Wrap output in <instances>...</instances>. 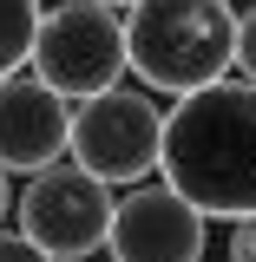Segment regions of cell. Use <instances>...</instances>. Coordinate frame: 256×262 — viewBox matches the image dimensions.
I'll return each mask as SVG.
<instances>
[{
	"instance_id": "cell-6",
	"label": "cell",
	"mask_w": 256,
	"mask_h": 262,
	"mask_svg": "<svg viewBox=\"0 0 256 262\" xmlns=\"http://www.w3.org/2000/svg\"><path fill=\"white\" fill-rule=\"evenodd\" d=\"M210 216L184 203L171 184H131L112 210V262H204Z\"/></svg>"
},
{
	"instance_id": "cell-12",
	"label": "cell",
	"mask_w": 256,
	"mask_h": 262,
	"mask_svg": "<svg viewBox=\"0 0 256 262\" xmlns=\"http://www.w3.org/2000/svg\"><path fill=\"white\" fill-rule=\"evenodd\" d=\"M7 216H13V184H7V170H0V229H7Z\"/></svg>"
},
{
	"instance_id": "cell-5",
	"label": "cell",
	"mask_w": 256,
	"mask_h": 262,
	"mask_svg": "<svg viewBox=\"0 0 256 262\" xmlns=\"http://www.w3.org/2000/svg\"><path fill=\"white\" fill-rule=\"evenodd\" d=\"M158 151H164V112L151 92H112L72 105V164H86L99 184H145L158 170Z\"/></svg>"
},
{
	"instance_id": "cell-2",
	"label": "cell",
	"mask_w": 256,
	"mask_h": 262,
	"mask_svg": "<svg viewBox=\"0 0 256 262\" xmlns=\"http://www.w3.org/2000/svg\"><path fill=\"white\" fill-rule=\"evenodd\" d=\"M125 66L145 79V92H171V98L230 79V66H237L230 0H138V7H125Z\"/></svg>"
},
{
	"instance_id": "cell-10",
	"label": "cell",
	"mask_w": 256,
	"mask_h": 262,
	"mask_svg": "<svg viewBox=\"0 0 256 262\" xmlns=\"http://www.w3.org/2000/svg\"><path fill=\"white\" fill-rule=\"evenodd\" d=\"M0 262H53L46 249H33L20 229H0Z\"/></svg>"
},
{
	"instance_id": "cell-1",
	"label": "cell",
	"mask_w": 256,
	"mask_h": 262,
	"mask_svg": "<svg viewBox=\"0 0 256 262\" xmlns=\"http://www.w3.org/2000/svg\"><path fill=\"white\" fill-rule=\"evenodd\" d=\"M158 177L210 223L256 216V85L217 79L164 112Z\"/></svg>"
},
{
	"instance_id": "cell-11",
	"label": "cell",
	"mask_w": 256,
	"mask_h": 262,
	"mask_svg": "<svg viewBox=\"0 0 256 262\" xmlns=\"http://www.w3.org/2000/svg\"><path fill=\"white\" fill-rule=\"evenodd\" d=\"M230 262H256V216L230 223Z\"/></svg>"
},
{
	"instance_id": "cell-3",
	"label": "cell",
	"mask_w": 256,
	"mask_h": 262,
	"mask_svg": "<svg viewBox=\"0 0 256 262\" xmlns=\"http://www.w3.org/2000/svg\"><path fill=\"white\" fill-rule=\"evenodd\" d=\"M33 79H46L66 105L112 92L125 79V13L105 0H60L33 33Z\"/></svg>"
},
{
	"instance_id": "cell-9",
	"label": "cell",
	"mask_w": 256,
	"mask_h": 262,
	"mask_svg": "<svg viewBox=\"0 0 256 262\" xmlns=\"http://www.w3.org/2000/svg\"><path fill=\"white\" fill-rule=\"evenodd\" d=\"M237 72L256 85V7H243V13H237Z\"/></svg>"
},
{
	"instance_id": "cell-7",
	"label": "cell",
	"mask_w": 256,
	"mask_h": 262,
	"mask_svg": "<svg viewBox=\"0 0 256 262\" xmlns=\"http://www.w3.org/2000/svg\"><path fill=\"white\" fill-rule=\"evenodd\" d=\"M72 151V105H66L46 79L13 72L0 79V170H46Z\"/></svg>"
},
{
	"instance_id": "cell-8",
	"label": "cell",
	"mask_w": 256,
	"mask_h": 262,
	"mask_svg": "<svg viewBox=\"0 0 256 262\" xmlns=\"http://www.w3.org/2000/svg\"><path fill=\"white\" fill-rule=\"evenodd\" d=\"M40 0H0V79L27 72L33 59V33H40Z\"/></svg>"
},
{
	"instance_id": "cell-13",
	"label": "cell",
	"mask_w": 256,
	"mask_h": 262,
	"mask_svg": "<svg viewBox=\"0 0 256 262\" xmlns=\"http://www.w3.org/2000/svg\"><path fill=\"white\" fill-rule=\"evenodd\" d=\"M105 7H119V13H125V7H138V0H105Z\"/></svg>"
},
{
	"instance_id": "cell-4",
	"label": "cell",
	"mask_w": 256,
	"mask_h": 262,
	"mask_svg": "<svg viewBox=\"0 0 256 262\" xmlns=\"http://www.w3.org/2000/svg\"><path fill=\"white\" fill-rule=\"evenodd\" d=\"M112 210H119L112 184H99L86 164H66V158L46 164V170H33L20 203H13L20 236H27L33 249H46L53 262L99 256L112 243Z\"/></svg>"
}]
</instances>
